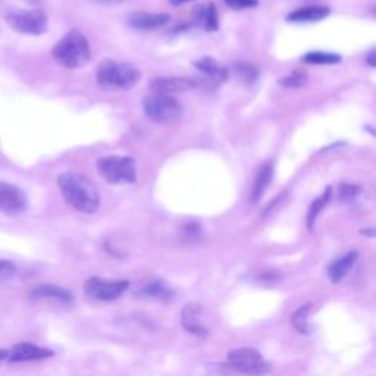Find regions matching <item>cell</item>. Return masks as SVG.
<instances>
[{
  "label": "cell",
  "mask_w": 376,
  "mask_h": 376,
  "mask_svg": "<svg viewBox=\"0 0 376 376\" xmlns=\"http://www.w3.org/2000/svg\"><path fill=\"white\" fill-rule=\"evenodd\" d=\"M197 82L184 77H170V78H156L150 82V89L159 94H171L196 89Z\"/></svg>",
  "instance_id": "obj_12"
},
{
  "label": "cell",
  "mask_w": 376,
  "mask_h": 376,
  "mask_svg": "<svg viewBox=\"0 0 376 376\" xmlns=\"http://www.w3.org/2000/svg\"><path fill=\"white\" fill-rule=\"evenodd\" d=\"M8 356H9V352L8 350H0V361L8 360Z\"/></svg>",
  "instance_id": "obj_31"
},
{
  "label": "cell",
  "mask_w": 376,
  "mask_h": 376,
  "mask_svg": "<svg viewBox=\"0 0 376 376\" xmlns=\"http://www.w3.org/2000/svg\"><path fill=\"white\" fill-rule=\"evenodd\" d=\"M224 2L231 8V9H250V8H256L259 5V0H224Z\"/></svg>",
  "instance_id": "obj_27"
},
{
  "label": "cell",
  "mask_w": 376,
  "mask_h": 376,
  "mask_svg": "<svg viewBox=\"0 0 376 376\" xmlns=\"http://www.w3.org/2000/svg\"><path fill=\"white\" fill-rule=\"evenodd\" d=\"M97 84L106 91L131 90L142 77L140 69L130 62L105 59L97 68Z\"/></svg>",
  "instance_id": "obj_2"
},
{
  "label": "cell",
  "mask_w": 376,
  "mask_h": 376,
  "mask_svg": "<svg viewBox=\"0 0 376 376\" xmlns=\"http://www.w3.org/2000/svg\"><path fill=\"white\" fill-rule=\"evenodd\" d=\"M331 13V9L325 5H313L300 8L294 12H291L287 17L289 22H317L325 20Z\"/></svg>",
  "instance_id": "obj_16"
},
{
  "label": "cell",
  "mask_w": 376,
  "mask_h": 376,
  "mask_svg": "<svg viewBox=\"0 0 376 376\" xmlns=\"http://www.w3.org/2000/svg\"><path fill=\"white\" fill-rule=\"evenodd\" d=\"M375 57H376V52H375V49H373V50L369 52V57H368V59H366L368 63H369V66H372V68H375V65H376Z\"/></svg>",
  "instance_id": "obj_29"
},
{
  "label": "cell",
  "mask_w": 376,
  "mask_h": 376,
  "mask_svg": "<svg viewBox=\"0 0 376 376\" xmlns=\"http://www.w3.org/2000/svg\"><path fill=\"white\" fill-rule=\"evenodd\" d=\"M31 296L34 299H54V300H59L63 303H71L74 299L71 292H69L68 289H63L58 285H52V284L37 285L33 289Z\"/></svg>",
  "instance_id": "obj_19"
},
{
  "label": "cell",
  "mask_w": 376,
  "mask_h": 376,
  "mask_svg": "<svg viewBox=\"0 0 376 376\" xmlns=\"http://www.w3.org/2000/svg\"><path fill=\"white\" fill-rule=\"evenodd\" d=\"M194 65H196L200 73L207 75L213 82H216V84H220V82H225L228 80V69L213 58H200L199 61L194 62Z\"/></svg>",
  "instance_id": "obj_18"
},
{
  "label": "cell",
  "mask_w": 376,
  "mask_h": 376,
  "mask_svg": "<svg viewBox=\"0 0 376 376\" xmlns=\"http://www.w3.org/2000/svg\"><path fill=\"white\" fill-rule=\"evenodd\" d=\"M228 361L230 366L246 375L263 376L272 370L271 363H268L257 350L250 347L236 348V350L230 352Z\"/></svg>",
  "instance_id": "obj_7"
},
{
  "label": "cell",
  "mask_w": 376,
  "mask_h": 376,
  "mask_svg": "<svg viewBox=\"0 0 376 376\" xmlns=\"http://www.w3.org/2000/svg\"><path fill=\"white\" fill-rule=\"evenodd\" d=\"M97 171L109 184H134L137 181V163L131 156L110 155L97 160Z\"/></svg>",
  "instance_id": "obj_4"
},
{
  "label": "cell",
  "mask_w": 376,
  "mask_h": 376,
  "mask_svg": "<svg viewBox=\"0 0 376 376\" xmlns=\"http://www.w3.org/2000/svg\"><path fill=\"white\" fill-rule=\"evenodd\" d=\"M130 283L125 280H103L94 276L86 283L84 289L87 296L99 301H112L122 296V292L128 288Z\"/></svg>",
  "instance_id": "obj_8"
},
{
  "label": "cell",
  "mask_w": 376,
  "mask_h": 376,
  "mask_svg": "<svg viewBox=\"0 0 376 376\" xmlns=\"http://www.w3.org/2000/svg\"><path fill=\"white\" fill-rule=\"evenodd\" d=\"M200 308L196 304H188L184 308L183 315H181V322H183V326L196 336L199 338H206L207 337V329L206 326L200 322Z\"/></svg>",
  "instance_id": "obj_15"
},
{
  "label": "cell",
  "mask_w": 376,
  "mask_h": 376,
  "mask_svg": "<svg viewBox=\"0 0 376 376\" xmlns=\"http://www.w3.org/2000/svg\"><path fill=\"white\" fill-rule=\"evenodd\" d=\"M306 82H308V75H306L301 71H296V73H292V74L287 75L285 78L280 80V84L284 86V87H288V89L303 87L306 84Z\"/></svg>",
  "instance_id": "obj_25"
},
{
  "label": "cell",
  "mask_w": 376,
  "mask_h": 376,
  "mask_svg": "<svg viewBox=\"0 0 376 376\" xmlns=\"http://www.w3.org/2000/svg\"><path fill=\"white\" fill-rule=\"evenodd\" d=\"M140 292H142V296H144V297L159 299V300H170L174 296L172 289L163 281H151Z\"/></svg>",
  "instance_id": "obj_21"
},
{
  "label": "cell",
  "mask_w": 376,
  "mask_h": 376,
  "mask_svg": "<svg viewBox=\"0 0 376 376\" xmlns=\"http://www.w3.org/2000/svg\"><path fill=\"white\" fill-rule=\"evenodd\" d=\"M193 20L204 31H216L219 29V15L213 3L199 5L193 12Z\"/></svg>",
  "instance_id": "obj_14"
},
{
  "label": "cell",
  "mask_w": 376,
  "mask_h": 376,
  "mask_svg": "<svg viewBox=\"0 0 376 376\" xmlns=\"http://www.w3.org/2000/svg\"><path fill=\"white\" fill-rule=\"evenodd\" d=\"M62 196L75 211L91 215L100 206V194L93 181L80 172H63L58 176Z\"/></svg>",
  "instance_id": "obj_1"
},
{
  "label": "cell",
  "mask_w": 376,
  "mask_h": 376,
  "mask_svg": "<svg viewBox=\"0 0 376 376\" xmlns=\"http://www.w3.org/2000/svg\"><path fill=\"white\" fill-rule=\"evenodd\" d=\"M27 209L25 193L13 184L0 183V211L13 215Z\"/></svg>",
  "instance_id": "obj_9"
},
{
  "label": "cell",
  "mask_w": 376,
  "mask_h": 376,
  "mask_svg": "<svg viewBox=\"0 0 376 376\" xmlns=\"http://www.w3.org/2000/svg\"><path fill=\"white\" fill-rule=\"evenodd\" d=\"M301 61L310 65H336L341 62V57L331 52H309L301 57Z\"/></svg>",
  "instance_id": "obj_22"
},
{
  "label": "cell",
  "mask_w": 376,
  "mask_h": 376,
  "mask_svg": "<svg viewBox=\"0 0 376 376\" xmlns=\"http://www.w3.org/2000/svg\"><path fill=\"white\" fill-rule=\"evenodd\" d=\"M331 194H332V188L331 187H326V190L324 191L322 196H320L319 199H316L310 207H309V213H308V227L309 230H313L315 227V222L317 219V216L320 215V212L324 211L325 206L328 204V202L331 200Z\"/></svg>",
  "instance_id": "obj_23"
},
{
  "label": "cell",
  "mask_w": 376,
  "mask_h": 376,
  "mask_svg": "<svg viewBox=\"0 0 376 376\" xmlns=\"http://www.w3.org/2000/svg\"><path fill=\"white\" fill-rule=\"evenodd\" d=\"M168 13H153V12H133L128 17V24L135 30H158L170 22Z\"/></svg>",
  "instance_id": "obj_11"
},
{
  "label": "cell",
  "mask_w": 376,
  "mask_h": 376,
  "mask_svg": "<svg viewBox=\"0 0 376 376\" xmlns=\"http://www.w3.org/2000/svg\"><path fill=\"white\" fill-rule=\"evenodd\" d=\"M99 2H103V3H118V2H122V0H99Z\"/></svg>",
  "instance_id": "obj_32"
},
{
  "label": "cell",
  "mask_w": 376,
  "mask_h": 376,
  "mask_svg": "<svg viewBox=\"0 0 376 376\" xmlns=\"http://www.w3.org/2000/svg\"><path fill=\"white\" fill-rule=\"evenodd\" d=\"M144 114L149 119L159 123H175L184 115L181 103L168 94L153 93L144 97L143 100Z\"/></svg>",
  "instance_id": "obj_5"
},
{
  "label": "cell",
  "mask_w": 376,
  "mask_h": 376,
  "mask_svg": "<svg viewBox=\"0 0 376 376\" xmlns=\"http://www.w3.org/2000/svg\"><path fill=\"white\" fill-rule=\"evenodd\" d=\"M17 268L10 260H0V281H6L15 273Z\"/></svg>",
  "instance_id": "obj_28"
},
{
  "label": "cell",
  "mask_w": 376,
  "mask_h": 376,
  "mask_svg": "<svg viewBox=\"0 0 376 376\" xmlns=\"http://www.w3.org/2000/svg\"><path fill=\"white\" fill-rule=\"evenodd\" d=\"M234 73L247 86L255 84L259 78V69L253 63H235Z\"/></svg>",
  "instance_id": "obj_24"
},
{
  "label": "cell",
  "mask_w": 376,
  "mask_h": 376,
  "mask_svg": "<svg viewBox=\"0 0 376 376\" xmlns=\"http://www.w3.org/2000/svg\"><path fill=\"white\" fill-rule=\"evenodd\" d=\"M54 353L49 348L38 347L31 343H21L17 344L9 352L8 360L10 363H20V361H33V360H43L47 357H52Z\"/></svg>",
  "instance_id": "obj_10"
},
{
  "label": "cell",
  "mask_w": 376,
  "mask_h": 376,
  "mask_svg": "<svg viewBox=\"0 0 376 376\" xmlns=\"http://www.w3.org/2000/svg\"><path fill=\"white\" fill-rule=\"evenodd\" d=\"M360 187L353 186V184H341L340 186V199L343 202H350L356 199L360 194Z\"/></svg>",
  "instance_id": "obj_26"
},
{
  "label": "cell",
  "mask_w": 376,
  "mask_h": 376,
  "mask_svg": "<svg viewBox=\"0 0 376 376\" xmlns=\"http://www.w3.org/2000/svg\"><path fill=\"white\" fill-rule=\"evenodd\" d=\"M53 58L65 68H82L91 58L90 43L87 37L80 30L74 29L66 33L52 50Z\"/></svg>",
  "instance_id": "obj_3"
},
{
  "label": "cell",
  "mask_w": 376,
  "mask_h": 376,
  "mask_svg": "<svg viewBox=\"0 0 376 376\" xmlns=\"http://www.w3.org/2000/svg\"><path fill=\"white\" fill-rule=\"evenodd\" d=\"M13 31L27 36H41L47 31V15L41 9L13 10L5 17Z\"/></svg>",
  "instance_id": "obj_6"
},
{
  "label": "cell",
  "mask_w": 376,
  "mask_h": 376,
  "mask_svg": "<svg viewBox=\"0 0 376 376\" xmlns=\"http://www.w3.org/2000/svg\"><path fill=\"white\" fill-rule=\"evenodd\" d=\"M357 257H359V253L356 252V250H352V252H348L344 256H341V257L333 260L329 264V268H328V275L331 278V281L333 284L340 283L343 280V278L348 272H350V269L354 266V263H356Z\"/></svg>",
  "instance_id": "obj_17"
},
{
  "label": "cell",
  "mask_w": 376,
  "mask_h": 376,
  "mask_svg": "<svg viewBox=\"0 0 376 376\" xmlns=\"http://www.w3.org/2000/svg\"><path fill=\"white\" fill-rule=\"evenodd\" d=\"M273 174H275L273 162H264L259 166V170L255 175V179H253V187H252V202L253 203L259 202L263 197V194L266 193V190L269 188L272 179H273Z\"/></svg>",
  "instance_id": "obj_13"
},
{
  "label": "cell",
  "mask_w": 376,
  "mask_h": 376,
  "mask_svg": "<svg viewBox=\"0 0 376 376\" xmlns=\"http://www.w3.org/2000/svg\"><path fill=\"white\" fill-rule=\"evenodd\" d=\"M312 308H313V304L308 303V304L301 306V308L296 313H292L291 324L301 333H310L313 331V326L309 322V316H310Z\"/></svg>",
  "instance_id": "obj_20"
},
{
  "label": "cell",
  "mask_w": 376,
  "mask_h": 376,
  "mask_svg": "<svg viewBox=\"0 0 376 376\" xmlns=\"http://www.w3.org/2000/svg\"><path fill=\"white\" fill-rule=\"evenodd\" d=\"M188 2H193V0H170V3L174 5V6H179V5L188 3Z\"/></svg>",
  "instance_id": "obj_30"
}]
</instances>
